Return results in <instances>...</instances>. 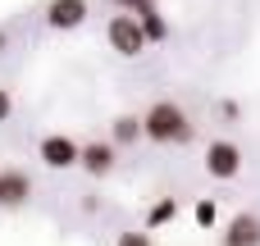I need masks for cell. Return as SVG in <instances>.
<instances>
[{"mask_svg":"<svg viewBox=\"0 0 260 246\" xmlns=\"http://www.w3.org/2000/svg\"><path fill=\"white\" fill-rule=\"evenodd\" d=\"M142 137H151L155 146H183V142L197 137V123L187 119L183 105H174V100H155V105L142 114Z\"/></svg>","mask_w":260,"mask_h":246,"instance_id":"6da1fadb","label":"cell"},{"mask_svg":"<svg viewBox=\"0 0 260 246\" xmlns=\"http://www.w3.org/2000/svg\"><path fill=\"white\" fill-rule=\"evenodd\" d=\"M105 37H110V46H114L123 59H137V55L146 50V37H142V27H137V18H133V14H110Z\"/></svg>","mask_w":260,"mask_h":246,"instance_id":"7a4b0ae2","label":"cell"},{"mask_svg":"<svg viewBox=\"0 0 260 246\" xmlns=\"http://www.w3.org/2000/svg\"><path fill=\"white\" fill-rule=\"evenodd\" d=\"M206 173H210V178H219V183L238 178V173H242V146H238V142H229V137L210 142V146H206Z\"/></svg>","mask_w":260,"mask_h":246,"instance_id":"3957f363","label":"cell"},{"mask_svg":"<svg viewBox=\"0 0 260 246\" xmlns=\"http://www.w3.org/2000/svg\"><path fill=\"white\" fill-rule=\"evenodd\" d=\"M78 142L73 137H64V132H50V137H41V146H37V155H41V164L46 169H73L78 164Z\"/></svg>","mask_w":260,"mask_h":246,"instance_id":"277c9868","label":"cell"},{"mask_svg":"<svg viewBox=\"0 0 260 246\" xmlns=\"http://www.w3.org/2000/svg\"><path fill=\"white\" fill-rule=\"evenodd\" d=\"M78 164H82V173H91V178H105V173H114V164H119V151H114L110 142H87V146L78 151Z\"/></svg>","mask_w":260,"mask_h":246,"instance_id":"5b68a950","label":"cell"},{"mask_svg":"<svg viewBox=\"0 0 260 246\" xmlns=\"http://www.w3.org/2000/svg\"><path fill=\"white\" fill-rule=\"evenodd\" d=\"M87 23V0H50L46 5V27L55 32H73Z\"/></svg>","mask_w":260,"mask_h":246,"instance_id":"8992f818","label":"cell"},{"mask_svg":"<svg viewBox=\"0 0 260 246\" xmlns=\"http://www.w3.org/2000/svg\"><path fill=\"white\" fill-rule=\"evenodd\" d=\"M32 196V178L23 169H0V210H18Z\"/></svg>","mask_w":260,"mask_h":246,"instance_id":"52a82bcc","label":"cell"},{"mask_svg":"<svg viewBox=\"0 0 260 246\" xmlns=\"http://www.w3.org/2000/svg\"><path fill=\"white\" fill-rule=\"evenodd\" d=\"M219 246H260V215H233L219 233Z\"/></svg>","mask_w":260,"mask_h":246,"instance_id":"ba28073f","label":"cell"},{"mask_svg":"<svg viewBox=\"0 0 260 246\" xmlns=\"http://www.w3.org/2000/svg\"><path fill=\"white\" fill-rule=\"evenodd\" d=\"M133 18H137V27H142V37H146V41H165V37H169V23L160 18V9H155L151 0H146Z\"/></svg>","mask_w":260,"mask_h":246,"instance_id":"9c48e42d","label":"cell"},{"mask_svg":"<svg viewBox=\"0 0 260 246\" xmlns=\"http://www.w3.org/2000/svg\"><path fill=\"white\" fill-rule=\"evenodd\" d=\"M137 137H142V119H137V114H119V119L110 123V146H114V151H119V146H133Z\"/></svg>","mask_w":260,"mask_h":246,"instance_id":"30bf717a","label":"cell"},{"mask_svg":"<svg viewBox=\"0 0 260 246\" xmlns=\"http://www.w3.org/2000/svg\"><path fill=\"white\" fill-rule=\"evenodd\" d=\"M174 215H178V205H174V201L165 196L160 205H151V210H146V224H151V228H160V224H169Z\"/></svg>","mask_w":260,"mask_h":246,"instance_id":"8fae6325","label":"cell"},{"mask_svg":"<svg viewBox=\"0 0 260 246\" xmlns=\"http://www.w3.org/2000/svg\"><path fill=\"white\" fill-rule=\"evenodd\" d=\"M192 215H197V224H201V228H215V201H197V210H192Z\"/></svg>","mask_w":260,"mask_h":246,"instance_id":"7c38bea8","label":"cell"},{"mask_svg":"<svg viewBox=\"0 0 260 246\" xmlns=\"http://www.w3.org/2000/svg\"><path fill=\"white\" fill-rule=\"evenodd\" d=\"M114 246H155V242H151V233H119Z\"/></svg>","mask_w":260,"mask_h":246,"instance_id":"4fadbf2b","label":"cell"},{"mask_svg":"<svg viewBox=\"0 0 260 246\" xmlns=\"http://www.w3.org/2000/svg\"><path fill=\"white\" fill-rule=\"evenodd\" d=\"M110 5H114V9H119V14H137V9H142V5H146V0H110Z\"/></svg>","mask_w":260,"mask_h":246,"instance_id":"5bb4252c","label":"cell"},{"mask_svg":"<svg viewBox=\"0 0 260 246\" xmlns=\"http://www.w3.org/2000/svg\"><path fill=\"white\" fill-rule=\"evenodd\" d=\"M9 114H14V100H9V91H5V87H0V123H5V119H9Z\"/></svg>","mask_w":260,"mask_h":246,"instance_id":"9a60e30c","label":"cell"}]
</instances>
